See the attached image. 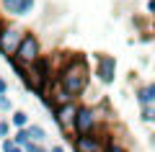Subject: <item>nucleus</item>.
<instances>
[{
	"instance_id": "obj_1",
	"label": "nucleus",
	"mask_w": 155,
	"mask_h": 152,
	"mask_svg": "<svg viewBox=\"0 0 155 152\" xmlns=\"http://www.w3.org/2000/svg\"><path fill=\"white\" fill-rule=\"evenodd\" d=\"M57 82L62 85L65 93H70V98L80 95V93L85 90V85H88V62H85L83 57H72V60L60 70Z\"/></svg>"
},
{
	"instance_id": "obj_5",
	"label": "nucleus",
	"mask_w": 155,
	"mask_h": 152,
	"mask_svg": "<svg viewBox=\"0 0 155 152\" xmlns=\"http://www.w3.org/2000/svg\"><path fill=\"white\" fill-rule=\"evenodd\" d=\"M75 116H78V108L72 103H65V106H60V108H57V124L62 126V129L65 131H70L72 126H75Z\"/></svg>"
},
{
	"instance_id": "obj_18",
	"label": "nucleus",
	"mask_w": 155,
	"mask_h": 152,
	"mask_svg": "<svg viewBox=\"0 0 155 152\" xmlns=\"http://www.w3.org/2000/svg\"><path fill=\"white\" fill-rule=\"evenodd\" d=\"M26 152H41V150H39V144H36V142H31V144L26 147Z\"/></svg>"
},
{
	"instance_id": "obj_20",
	"label": "nucleus",
	"mask_w": 155,
	"mask_h": 152,
	"mask_svg": "<svg viewBox=\"0 0 155 152\" xmlns=\"http://www.w3.org/2000/svg\"><path fill=\"white\" fill-rule=\"evenodd\" d=\"M52 152H65V150H62L60 144H54V147H52Z\"/></svg>"
},
{
	"instance_id": "obj_4",
	"label": "nucleus",
	"mask_w": 155,
	"mask_h": 152,
	"mask_svg": "<svg viewBox=\"0 0 155 152\" xmlns=\"http://www.w3.org/2000/svg\"><path fill=\"white\" fill-rule=\"evenodd\" d=\"M93 126H96L93 108L80 106V108H78V116H75V131H78V134H93Z\"/></svg>"
},
{
	"instance_id": "obj_17",
	"label": "nucleus",
	"mask_w": 155,
	"mask_h": 152,
	"mask_svg": "<svg viewBox=\"0 0 155 152\" xmlns=\"http://www.w3.org/2000/svg\"><path fill=\"white\" fill-rule=\"evenodd\" d=\"M5 93H8V82L0 77V95H5Z\"/></svg>"
},
{
	"instance_id": "obj_12",
	"label": "nucleus",
	"mask_w": 155,
	"mask_h": 152,
	"mask_svg": "<svg viewBox=\"0 0 155 152\" xmlns=\"http://www.w3.org/2000/svg\"><path fill=\"white\" fill-rule=\"evenodd\" d=\"M28 137H31V142H44V129H41V126H36V124H34V126H28Z\"/></svg>"
},
{
	"instance_id": "obj_22",
	"label": "nucleus",
	"mask_w": 155,
	"mask_h": 152,
	"mask_svg": "<svg viewBox=\"0 0 155 152\" xmlns=\"http://www.w3.org/2000/svg\"><path fill=\"white\" fill-rule=\"evenodd\" d=\"M41 152H44V150H41Z\"/></svg>"
},
{
	"instance_id": "obj_16",
	"label": "nucleus",
	"mask_w": 155,
	"mask_h": 152,
	"mask_svg": "<svg viewBox=\"0 0 155 152\" xmlns=\"http://www.w3.org/2000/svg\"><path fill=\"white\" fill-rule=\"evenodd\" d=\"M8 129H11V126H8L5 121H0V137H5V134H8Z\"/></svg>"
},
{
	"instance_id": "obj_3",
	"label": "nucleus",
	"mask_w": 155,
	"mask_h": 152,
	"mask_svg": "<svg viewBox=\"0 0 155 152\" xmlns=\"http://www.w3.org/2000/svg\"><path fill=\"white\" fill-rule=\"evenodd\" d=\"M23 34L18 31V28H3L0 31V49H3V54L8 57V60H13L16 57V52H18V47H21V41H23Z\"/></svg>"
},
{
	"instance_id": "obj_13",
	"label": "nucleus",
	"mask_w": 155,
	"mask_h": 152,
	"mask_svg": "<svg viewBox=\"0 0 155 152\" xmlns=\"http://www.w3.org/2000/svg\"><path fill=\"white\" fill-rule=\"evenodd\" d=\"M142 121L155 124V106H142Z\"/></svg>"
},
{
	"instance_id": "obj_11",
	"label": "nucleus",
	"mask_w": 155,
	"mask_h": 152,
	"mask_svg": "<svg viewBox=\"0 0 155 152\" xmlns=\"http://www.w3.org/2000/svg\"><path fill=\"white\" fill-rule=\"evenodd\" d=\"M13 142H16L18 147H28V144H31V137H28L26 129H18V131H16V139H13Z\"/></svg>"
},
{
	"instance_id": "obj_8",
	"label": "nucleus",
	"mask_w": 155,
	"mask_h": 152,
	"mask_svg": "<svg viewBox=\"0 0 155 152\" xmlns=\"http://www.w3.org/2000/svg\"><path fill=\"white\" fill-rule=\"evenodd\" d=\"M114 70H116L114 57H98V77H101V82H114Z\"/></svg>"
},
{
	"instance_id": "obj_14",
	"label": "nucleus",
	"mask_w": 155,
	"mask_h": 152,
	"mask_svg": "<svg viewBox=\"0 0 155 152\" xmlns=\"http://www.w3.org/2000/svg\"><path fill=\"white\" fill-rule=\"evenodd\" d=\"M0 150H3V152H23L21 147H18L16 142H11V139H5V142H3V147H0Z\"/></svg>"
},
{
	"instance_id": "obj_9",
	"label": "nucleus",
	"mask_w": 155,
	"mask_h": 152,
	"mask_svg": "<svg viewBox=\"0 0 155 152\" xmlns=\"http://www.w3.org/2000/svg\"><path fill=\"white\" fill-rule=\"evenodd\" d=\"M137 101H140L142 106H155V82L140 88V90H137Z\"/></svg>"
},
{
	"instance_id": "obj_2",
	"label": "nucleus",
	"mask_w": 155,
	"mask_h": 152,
	"mask_svg": "<svg viewBox=\"0 0 155 152\" xmlns=\"http://www.w3.org/2000/svg\"><path fill=\"white\" fill-rule=\"evenodd\" d=\"M39 60H41V57H39V41H36V36L26 34V39L21 41V47H18L13 62H18V65H23V67H31L34 62H39Z\"/></svg>"
},
{
	"instance_id": "obj_10",
	"label": "nucleus",
	"mask_w": 155,
	"mask_h": 152,
	"mask_svg": "<svg viewBox=\"0 0 155 152\" xmlns=\"http://www.w3.org/2000/svg\"><path fill=\"white\" fill-rule=\"evenodd\" d=\"M11 121H13V126H18V129H26V124H28V114H26V111H16Z\"/></svg>"
},
{
	"instance_id": "obj_6",
	"label": "nucleus",
	"mask_w": 155,
	"mask_h": 152,
	"mask_svg": "<svg viewBox=\"0 0 155 152\" xmlns=\"http://www.w3.org/2000/svg\"><path fill=\"white\" fill-rule=\"evenodd\" d=\"M75 150L78 152H101V137H96V134H78L75 137Z\"/></svg>"
},
{
	"instance_id": "obj_19",
	"label": "nucleus",
	"mask_w": 155,
	"mask_h": 152,
	"mask_svg": "<svg viewBox=\"0 0 155 152\" xmlns=\"http://www.w3.org/2000/svg\"><path fill=\"white\" fill-rule=\"evenodd\" d=\"M109 152H127L124 147H119V144H109Z\"/></svg>"
},
{
	"instance_id": "obj_7",
	"label": "nucleus",
	"mask_w": 155,
	"mask_h": 152,
	"mask_svg": "<svg viewBox=\"0 0 155 152\" xmlns=\"http://www.w3.org/2000/svg\"><path fill=\"white\" fill-rule=\"evenodd\" d=\"M34 8V0H3V11L11 16H26Z\"/></svg>"
},
{
	"instance_id": "obj_21",
	"label": "nucleus",
	"mask_w": 155,
	"mask_h": 152,
	"mask_svg": "<svg viewBox=\"0 0 155 152\" xmlns=\"http://www.w3.org/2000/svg\"><path fill=\"white\" fill-rule=\"evenodd\" d=\"M0 152H3V150H0Z\"/></svg>"
},
{
	"instance_id": "obj_15",
	"label": "nucleus",
	"mask_w": 155,
	"mask_h": 152,
	"mask_svg": "<svg viewBox=\"0 0 155 152\" xmlns=\"http://www.w3.org/2000/svg\"><path fill=\"white\" fill-rule=\"evenodd\" d=\"M0 111H11V101H8V95H0Z\"/></svg>"
}]
</instances>
